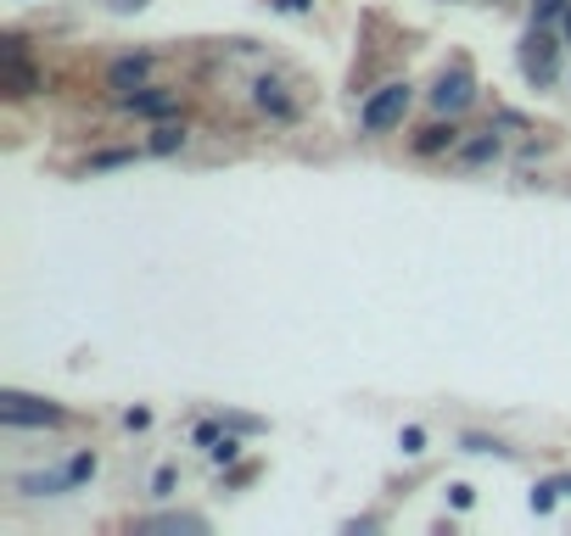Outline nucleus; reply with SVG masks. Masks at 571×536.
Listing matches in <instances>:
<instances>
[{
    "label": "nucleus",
    "mask_w": 571,
    "mask_h": 536,
    "mask_svg": "<svg viewBox=\"0 0 571 536\" xmlns=\"http://www.w3.org/2000/svg\"><path fill=\"white\" fill-rule=\"evenodd\" d=\"M208 453H213V464H230V459L241 453V441H235V436H219V441L208 447Z\"/></svg>",
    "instance_id": "16"
},
{
    "label": "nucleus",
    "mask_w": 571,
    "mask_h": 536,
    "mask_svg": "<svg viewBox=\"0 0 571 536\" xmlns=\"http://www.w3.org/2000/svg\"><path fill=\"white\" fill-rule=\"evenodd\" d=\"M465 453H510V447L494 436H465Z\"/></svg>",
    "instance_id": "15"
},
{
    "label": "nucleus",
    "mask_w": 571,
    "mask_h": 536,
    "mask_svg": "<svg viewBox=\"0 0 571 536\" xmlns=\"http://www.w3.org/2000/svg\"><path fill=\"white\" fill-rule=\"evenodd\" d=\"M91 475H96V453L85 447V453H73V459L56 464V470H34V475H23L18 492H23V497H62V492H73V486H85Z\"/></svg>",
    "instance_id": "1"
},
{
    "label": "nucleus",
    "mask_w": 571,
    "mask_h": 536,
    "mask_svg": "<svg viewBox=\"0 0 571 536\" xmlns=\"http://www.w3.org/2000/svg\"><path fill=\"white\" fill-rule=\"evenodd\" d=\"M554 56H560V40H554V34L532 29V34L521 40V73H527L532 84H554Z\"/></svg>",
    "instance_id": "4"
},
{
    "label": "nucleus",
    "mask_w": 571,
    "mask_h": 536,
    "mask_svg": "<svg viewBox=\"0 0 571 536\" xmlns=\"http://www.w3.org/2000/svg\"><path fill=\"white\" fill-rule=\"evenodd\" d=\"M269 7H275V12H308L314 0H269Z\"/></svg>",
    "instance_id": "22"
},
{
    "label": "nucleus",
    "mask_w": 571,
    "mask_h": 536,
    "mask_svg": "<svg viewBox=\"0 0 571 536\" xmlns=\"http://www.w3.org/2000/svg\"><path fill=\"white\" fill-rule=\"evenodd\" d=\"M470 101H476V78H470L465 67L443 73V78H437V89H432V107H437V112H448V118H454V112H465Z\"/></svg>",
    "instance_id": "5"
},
{
    "label": "nucleus",
    "mask_w": 571,
    "mask_h": 536,
    "mask_svg": "<svg viewBox=\"0 0 571 536\" xmlns=\"http://www.w3.org/2000/svg\"><path fill=\"white\" fill-rule=\"evenodd\" d=\"M219 419H224V430H241V436L264 430V419H253V414H219Z\"/></svg>",
    "instance_id": "14"
},
{
    "label": "nucleus",
    "mask_w": 571,
    "mask_h": 536,
    "mask_svg": "<svg viewBox=\"0 0 571 536\" xmlns=\"http://www.w3.org/2000/svg\"><path fill=\"white\" fill-rule=\"evenodd\" d=\"M180 146H186V129H180V124H162V129L151 135V151H157V157H169V151H180Z\"/></svg>",
    "instance_id": "13"
},
{
    "label": "nucleus",
    "mask_w": 571,
    "mask_h": 536,
    "mask_svg": "<svg viewBox=\"0 0 571 536\" xmlns=\"http://www.w3.org/2000/svg\"><path fill=\"white\" fill-rule=\"evenodd\" d=\"M403 453H426V436L410 425V430H403Z\"/></svg>",
    "instance_id": "20"
},
{
    "label": "nucleus",
    "mask_w": 571,
    "mask_h": 536,
    "mask_svg": "<svg viewBox=\"0 0 571 536\" xmlns=\"http://www.w3.org/2000/svg\"><path fill=\"white\" fill-rule=\"evenodd\" d=\"M494 157H499V135H494V129H487L482 140H470V146H459V162H465V168H476V162H494Z\"/></svg>",
    "instance_id": "11"
},
{
    "label": "nucleus",
    "mask_w": 571,
    "mask_h": 536,
    "mask_svg": "<svg viewBox=\"0 0 571 536\" xmlns=\"http://www.w3.org/2000/svg\"><path fill=\"white\" fill-rule=\"evenodd\" d=\"M543 492H554V497H571V475H554V481H538Z\"/></svg>",
    "instance_id": "21"
},
{
    "label": "nucleus",
    "mask_w": 571,
    "mask_h": 536,
    "mask_svg": "<svg viewBox=\"0 0 571 536\" xmlns=\"http://www.w3.org/2000/svg\"><path fill=\"white\" fill-rule=\"evenodd\" d=\"M454 146H459V129H454V124H448V129H443V124H432V129L415 140V151H421V157H437V151H454Z\"/></svg>",
    "instance_id": "9"
},
{
    "label": "nucleus",
    "mask_w": 571,
    "mask_h": 536,
    "mask_svg": "<svg viewBox=\"0 0 571 536\" xmlns=\"http://www.w3.org/2000/svg\"><path fill=\"white\" fill-rule=\"evenodd\" d=\"M560 7H565V0H532V23H549Z\"/></svg>",
    "instance_id": "19"
},
{
    "label": "nucleus",
    "mask_w": 571,
    "mask_h": 536,
    "mask_svg": "<svg viewBox=\"0 0 571 536\" xmlns=\"http://www.w3.org/2000/svg\"><path fill=\"white\" fill-rule=\"evenodd\" d=\"M113 7H118V12H140V7H146V0H113Z\"/></svg>",
    "instance_id": "23"
},
{
    "label": "nucleus",
    "mask_w": 571,
    "mask_h": 536,
    "mask_svg": "<svg viewBox=\"0 0 571 536\" xmlns=\"http://www.w3.org/2000/svg\"><path fill=\"white\" fill-rule=\"evenodd\" d=\"M146 73H151V56H118V62L107 67V84H113V89H140Z\"/></svg>",
    "instance_id": "8"
},
{
    "label": "nucleus",
    "mask_w": 571,
    "mask_h": 536,
    "mask_svg": "<svg viewBox=\"0 0 571 536\" xmlns=\"http://www.w3.org/2000/svg\"><path fill=\"white\" fill-rule=\"evenodd\" d=\"M45 78L23 62V45L18 40H7V67H0V89H7V96H34Z\"/></svg>",
    "instance_id": "6"
},
{
    "label": "nucleus",
    "mask_w": 571,
    "mask_h": 536,
    "mask_svg": "<svg viewBox=\"0 0 571 536\" xmlns=\"http://www.w3.org/2000/svg\"><path fill=\"white\" fill-rule=\"evenodd\" d=\"M140 530H208L202 514H157V519H140Z\"/></svg>",
    "instance_id": "10"
},
{
    "label": "nucleus",
    "mask_w": 571,
    "mask_h": 536,
    "mask_svg": "<svg viewBox=\"0 0 571 536\" xmlns=\"http://www.w3.org/2000/svg\"><path fill=\"white\" fill-rule=\"evenodd\" d=\"M124 107H129L135 118H169L180 101L169 96V89H129V96H124Z\"/></svg>",
    "instance_id": "7"
},
{
    "label": "nucleus",
    "mask_w": 571,
    "mask_h": 536,
    "mask_svg": "<svg viewBox=\"0 0 571 536\" xmlns=\"http://www.w3.org/2000/svg\"><path fill=\"white\" fill-rule=\"evenodd\" d=\"M258 107H264V112H281V118L292 112V101H286V89H281V84H269V78H258Z\"/></svg>",
    "instance_id": "12"
},
{
    "label": "nucleus",
    "mask_w": 571,
    "mask_h": 536,
    "mask_svg": "<svg viewBox=\"0 0 571 536\" xmlns=\"http://www.w3.org/2000/svg\"><path fill=\"white\" fill-rule=\"evenodd\" d=\"M151 492H157V497H169V492H175V470H169V464H162V470L151 475Z\"/></svg>",
    "instance_id": "18"
},
{
    "label": "nucleus",
    "mask_w": 571,
    "mask_h": 536,
    "mask_svg": "<svg viewBox=\"0 0 571 536\" xmlns=\"http://www.w3.org/2000/svg\"><path fill=\"white\" fill-rule=\"evenodd\" d=\"M124 162H135V151H102V157H91V168H124Z\"/></svg>",
    "instance_id": "17"
},
{
    "label": "nucleus",
    "mask_w": 571,
    "mask_h": 536,
    "mask_svg": "<svg viewBox=\"0 0 571 536\" xmlns=\"http://www.w3.org/2000/svg\"><path fill=\"white\" fill-rule=\"evenodd\" d=\"M0 425L12 430H56L67 425V408L51 397H29V392H0Z\"/></svg>",
    "instance_id": "2"
},
{
    "label": "nucleus",
    "mask_w": 571,
    "mask_h": 536,
    "mask_svg": "<svg viewBox=\"0 0 571 536\" xmlns=\"http://www.w3.org/2000/svg\"><path fill=\"white\" fill-rule=\"evenodd\" d=\"M403 112H410V84L392 78V84H381V89H370V96H364L359 129H364V135H387V129L403 124Z\"/></svg>",
    "instance_id": "3"
}]
</instances>
